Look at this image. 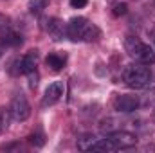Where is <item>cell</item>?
I'll return each instance as SVG.
<instances>
[{"label":"cell","mask_w":155,"mask_h":153,"mask_svg":"<svg viewBox=\"0 0 155 153\" xmlns=\"http://www.w3.org/2000/svg\"><path fill=\"white\" fill-rule=\"evenodd\" d=\"M67 38L72 41H96L101 36V31L97 25H94L92 22H88L85 16H74L69 20L67 24Z\"/></svg>","instance_id":"cell-1"},{"label":"cell","mask_w":155,"mask_h":153,"mask_svg":"<svg viewBox=\"0 0 155 153\" xmlns=\"http://www.w3.org/2000/svg\"><path fill=\"white\" fill-rule=\"evenodd\" d=\"M123 81L126 83V86H130L134 90H143V88L150 86L152 72H150L148 65H143V63L128 65L123 70Z\"/></svg>","instance_id":"cell-2"},{"label":"cell","mask_w":155,"mask_h":153,"mask_svg":"<svg viewBox=\"0 0 155 153\" xmlns=\"http://www.w3.org/2000/svg\"><path fill=\"white\" fill-rule=\"evenodd\" d=\"M124 49L135 61H139L143 65H153L155 63V49H152L148 43H144L137 36H126Z\"/></svg>","instance_id":"cell-3"},{"label":"cell","mask_w":155,"mask_h":153,"mask_svg":"<svg viewBox=\"0 0 155 153\" xmlns=\"http://www.w3.org/2000/svg\"><path fill=\"white\" fill-rule=\"evenodd\" d=\"M9 114L13 117V121L16 122H22V121H27L29 115H31V105L27 101V97L24 94H16L11 101V106H9Z\"/></svg>","instance_id":"cell-4"},{"label":"cell","mask_w":155,"mask_h":153,"mask_svg":"<svg viewBox=\"0 0 155 153\" xmlns=\"http://www.w3.org/2000/svg\"><path fill=\"white\" fill-rule=\"evenodd\" d=\"M139 105H141V101H139L137 96H126V94H123V96H117L116 99H114V108H116L117 112H123V114L135 112L139 108Z\"/></svg>","instance_id":"cell-5"},{"label":"cell","mask_w":155,"mask_h":153,"mask_svg":"<svg viewBox=\"0 0 155 153\" xmlns=\"http://www.w3.org/2000/svg\"><path fill=\"white\" fill-rule=\"evenodd\" d=\"M63 83L61 81H54V83H51L47 88H45V94H43V99H41V105L43 106H49V105H54V103H58L60 99H61V96H63Z\"/></svg>","instance_id":"cell-6"},{"label":"cell","mask_w":155,"mask_h":153,"mask_svg":"<svg viewBox=\"0 0 155 153\" xmlns=\"http://www.w3.org/2000/svg\"><path fill=\"white\" fill-rule=\"evenodd\" d=\"M108 137L116 142V146L119 148V150L134 148V146L137 144V137L132 135V133H128V132H114V133H110Z\"/></svg>","instance_id":"cell-7"},{"label":"cell","mask_w":155,"mask_h":153,"mask_svg":"<svg viewBox=\"0 0 155 153\" xmlns=\"http://www.w3.org/2000/svg\"><path fill=\"white\" fill-rule=\"evenodd\" d=\"M67 25H63L61 20L58 18H49L45 20V31L52 36V40H61L63 36H67Z\"/></svg>","instance_id":"cell-8"},{"label":"cell","mask_w":155,"mask_h":153,"mask_svg":"<svg viewBox=\"0 0 155 153\" xmlns=\"http://www.w3.org/2000/svg\"><path fill=\"white\" fill-rule=\"evenodd\" d=\"M38 65V50H29L25 56L20 58V72L22 74H29L33 70H36Z\"/></svg>","instance_id":"cell-9"},{"label":"cell","mask_w":155,"mask_h":153,"mask_svg":"<svg viewBox=\"0 0 155 153\" xmlns=\"http://www.w3.org/2000/svg\"><path fill=\"white\" fill-rule=\"evenodd\" d=\"M2 45H5V47H18V45H22V34H18V33H15V31H5V33H2Z\"/></svg>","instance_id":"cell-10"},{"label":"cell","mask_w":155,"mask_h":153,"mask_svg":"<svg viewBox=\"0 0 155 153\" xmlns=\"http://www.w3.org/2000/svg\"><path fill=\"white\" fill-rule=\"evenodd\" d=\"M45 63H47V67H51V70L58 72V70H61L63 65H65V56H61V54H58V52H51V54L45 58Z\"/></svg>","instance_id":"cell-11"},{"label":"cell","mask_w":155,"mask_h":153,"mask_svg":"<svg viewBox=\"0 0 155 153\" xmlns=\"http://www.w3.org/2000/svg\"><path fill=\"white\" fill-rule=\"evenodd\" d=\"M27 139H29V142H31L35 148H41V146L45 144V135H43V132H41V130L33 132V133H31Z\"/></svg>","instance_id":"cell-12"},{"label":"cell","mask_w":155,"mask_h":153,"mask_svg":"<svg viewBox=\"0 0 155 153\" xmlns=\"http://www.w3.org/2000/svg\"><path fill=\"white\" fill-rule=\"evenodd\" d=\"M49 5V0H29V11L33 15H40Z\"/></svg>","instance_id":"cell-13"},{"label":"cell","mask_w":155,"mask_h":153,"mask_svg":"<svg viewBox=\"0 0 155 153\" xmlns=\"http://www.w3.org/2000/svg\"><path fill=\"white\" fill-rule=\"evenodd\" d=\"M11 29V18L0 13V33H5Z\"/></svg>","instance_id":"cell-14"},{"label":"cell","mask_w":155,"mask_h":153,"mask_svg":"<svg viewBox=\"0 0 155 153\" xmlns=\"http://www.w3.org/2000/svg\"><path fill=\"white\" fill-rule=\"evenodd\" d=\"M7 130V115L4 110H0V135Z\"/></svg>","instance_id":"cell-15"},{"label":"cell","mask_w":155,"mask_h":153,"mask_svg":"<svg viewBox=\"0 0 155 153\" xmlns=\"http://www.w3.org/2000/svg\"><path fill=\"white\" fill-rule=\"evenodd\" d=\"M27 76H29V86L31 88H36V85H38V74H36V70L29 72Z\"/></svg>","instance_id":"cell-16"},{"label":"cell","mask_w":155,"mask_h":153,"mask_svg":"<svg viewBox=\"0 0 155 153\" xmlns=\"http://www.w3.org/2000/svg\"><path fill=\"white\" fill-rule=\"evenodd\" d=\"M124 13H126V4H117L114 7V16H121Z\"/></svg>","instance_id":"cell-17"},{"label":"cell","mask_w":155,"mask_h":153,"mask_svg":"<svg viewBox=\"0 0 155 153\" xmlns=\"http://www.w3.org/2000/svg\"><path fill=\"white\" fill-rule=\"evenodd\" d=\"M87 2H88V0H71V5H72L74 9H81V7L87 5Z\"/></svg>","instance_id":"cell-18"},{"label":"cell","mask_w":155,"mask_h":153,"mask_svg":"<svg viewBox=\"0 0 155 153\" xmlns=\"http://www.w3.org/2000/svg\"><path fill=\"white\" fill-rule=\"evenodd\" d=\"M0 56H2V41H0Z\"/></svg>","instance_id":"cell-19"},{"label":"cell","mask_w":155,"mask_h":153,"mask_svg":"<svg viewBox=\"0 0 155 153\" xmlns=\"http://www.w3.org/2000/svg\"><path fill=\"white\" fill-rule=\"evenodd\" d=\"M153 119H155V110H153Z\"/></svg>","instance_id":"cell-20"},{"label":"cell","mask_w":155,"mask_h":153,"mask_svg":"<svg viewBox=\"0 0 155 153\" xmlns=\"http://www.w3.org/2000/svg\"><path fill=\"white\" fill-rule=\"evenodd\" d=\"M153 41H155V38H153Z\"/></svg>","instance_id":"cell-21"}]
</instances>
